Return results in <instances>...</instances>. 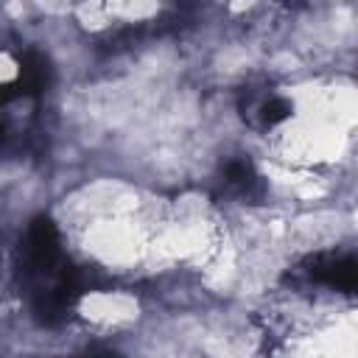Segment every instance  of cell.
I'll return each mask as SVG.
<instances>
[{
  "label": "cell",
  "mask_w": 358,
  "mask_h": 358,
  "mask_svg": "<svg viewBox=\"0 0 358 358\" xmlns=\"http://www.w3.org/2000/svg\"><path fill=\"white\" fill-rule=\"evenodd\" d=\"M308 271H310L313 280L327 282L333 288H341V291H352L355 288V260L352 257L324 255V257H316Z\"/></svg>",
  "instance_id": "1"
},
{
  "label": "cell",
  "mask_w": 358,
  "mask_h": 358,
  "mask_svg": "<svg viewBox=\"0 0 358 358\" xmlns=\"http://www.w3.org/2000/svg\"><path fill=\"white\" fill-rule=\"evenodd\" d=\"M257 117H260V123H266V126H274V123H280V120H285L288 117V103L282 101V98H277V95H268V98H263L260 103H257Z\"/></svg>",
  "instance_id": "2"
},
{
  "label": "cell",
  "mask_w": 358,
  "mask_h": 358,
  "mask_svg": "<svg viewBox=\"0 0 358 358\" xmlns=\"http://www.w3.org/2000/svg\"><path fill=\"white\" fill-rule=\"evenodd\" d=\"M90 358H117V355L115 352H92Z\"/></svg>",
  "instance_id": "3"
}]
</instances>
